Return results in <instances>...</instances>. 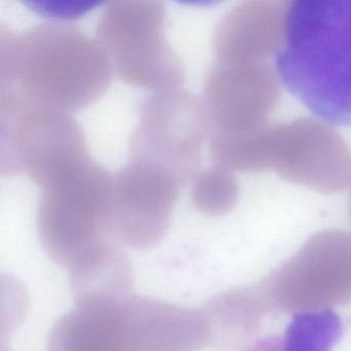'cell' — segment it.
I'll use <instances>...</instances> for the list:
<instances>
[{
    "label": "cell",
    "instance_id": "cell-1",
    "mask_svg": "<svg viewBox=\"0 0 351 351\" xmlns=\"http://www.w3.org/2000/svg\"><path fill=\"white\" fill-rule=\"evenodd\" d=\"M112 69L97 40L71 24L0 30V108L40 106L71 114L97 101Z\"/></svg>",
    "mask_w": 351,
    "mask_h": 351
},
{
    "label": "cell",
    "instance_id": "cell-2",
    "mask_svg": "<svg viewBox=\"0 0 351 351\" xmlns=\"http://www.w3.org/2000/svg\"><path fill=\"white\" fill-rule=\"evenodd\" d=\"M276 58L281 82L303 106L351 126V0L289 1Z\"/></svg>",
    "mask_w": 351,
    "mask_h": 351
},
{
    "label": "cell",
    "instance_id": "cell-3",
    "mask_svg": "<svg viewBox=\"0 0 351 351\" xmlns=\"http://www.w3.org/2000/svg\"><path fill=\"white\" fill-rule=\"evenodd\" d=\"M112 174L93 160L40 189L36 231L45 252L71 267L112 236Z\"/></svg>",
    "mask_w": 351,
    "mask_h": 351
},
{
    "label": "cell",
    "instance_id": "cell-4",
    "mask_svg": "<svg viewBox=\"0 0 351 351\" xmlns=\"http://www.w3.org/2000/svg\"><path fill=\"white\" fill-rule=\"evenodd\" d=\"M165 15L156 0H117L102 12L96 40L121 81L154 92L180 89L184 67L166 40Z\"/></svg>",
    "mask_w": 351,
    "mask_h": 351
},
{
    "label": "cell",
    "instance_id": "cell-5",
    "mask_svg": "<svg viewBox=\"0 0 351 351\" xmlns=\"http://www.w3.org/2000/svg\"><path fill=\"white\" fill-rule=\"evenodd\" d=\"M1 173L25 174L40 189L91 160L69 112L40 106L0 110Z\"/></svg>",
    "mask_w": 351,
    "mask_h": 351
},
{
    "label": "cell",
    "instance_id": "cell-6",
    "mask_svg": "<svg viewBox=\"0 0 351 351\" xmlns=\"http://www.w3.org/2000/svg\"><path fill=\"white\" fill-rule=\"evenodd\" d=\"M260 283L272 311L299 314L351 303V234L316 233Z\"/></svg>",
    "mask_w": 351,
    "mask_h": 351
},
{
    "label": "cell",
    "instance_id": "cell-7",
    "mask_svg": "<svg viewBox=\"0 0 351 351\" xmlns=\"http://www.w3.org/2000/svg\"><path fill=\"white\" fill-rule=\"evenodd\" d=\"M207 133L204 106L197 97L180 89L155 92L139 106L130 161L158 166L184 184L198 172Z\"/></svg>",
    "mask_w": 351,
    "mask_h": 351
},
{
    "label": "cell",
    "instance_id": "cell-8",
    "mask_svg": "<svg viewBox=\"0 0 351 351\" xmlns=\"http://www.w3.org/2000/svg\"><path fill=\"white\" fill-rule=\"evenodd\" d=\"M63 351H171L159 300L136 295L75 304L63 328Z\"/></svg>",
    "mask_w": 351,
    "mask_h": 351
},
{
    "label": "cell",
    "instance_id": "cell-9",
    "mask_svg": "<svg viewBox=\"0 0 351 351\" xmlns=\"http://www.w3.org/2000/svg\"><path fill=\"white\" fill-rule=\"evenodd\" d=\"M268 170L315 192L337 194L351 186V149L320 119L269 125Z\"/></svg>",
    "mask_w": 351,
    "mask_h": 351
},
{
    "label": "cell",
    "instance_id": "cell-10",
    "mask_svg": "<svg viewBox=\"0 0 351 351\" xmlns=\"http://www.w3.org/2000/svg\"><path fill=\"white\" fill-rule=\"evenodd\" d=\"M280 96L281 79L270 61L215 60L202 101L210 138L268 124Z\"/></svg>",
    "mask_w": 351,
    "mask_h": 351
},
{
    "label": "cell",
    "instance_id": "cell-11",
    "mask_svg": "<svg viewBox=\"0 0 351 351\" xmlns=\"http://www.w3.org/2000/svg\"><path fill=\"white\" fill-rule=\"evenodd\" d=\"M182 182L158 166L130 161L112 174V235L137 250L165 238Z\"/></svg>",
    "mask_w": 351,
    "mask_h": 351
},
{
    "label": "cell",
    "instance_id": "cell-12",
    "mask_svg": "<svg viewBox=\"0 0 351 351\" xmlns=\"http://www.w3.org/2000/svg\"><path fill=\"white\" fill-rule=\"evenodd\" d=\"M289 1L248 0L230 10L213 32L219 61H270L285 44Z\"/></svg>",
    "mask_w": 351,
    "mask_h": 351
},
{
    "label": "cell",
    "instance_id": "cell-13",
    "mask_svg": "<svg viewBox=\"0 0 351 351\" xmlns=\"http://www.w3.org/2000/svg\"><path fill=\"white\" fill-rule=\"evenodd\" d=\"M208 332V345L219 350L243 346L272 311L260 282L215 295L200 309Z\"/></svg>",
    "mask_w": 351,
    "mask_h": 351
},
{
    "label": "cell",
    "instance_id": "cell-14",
    "mask_svg": "<svg viewBox=\"0 0 351 351\" xmlns=\"http://www.w3.org/2000/svg\"><path fill=\"white\" fill-rule=\"evenodd\" d=\"M69 285L75 303L130 297L134 272L128 256L106 242L69 267Z\"/></svg>",
    "mask_w": 351,
    "mask_h": 351
},
{
    "label": "cell",
    "instance_id": "cell-15",
    "mask_svg": "<svg viewBox=\"0 0 351 351\" xmlns=\"http://www.w3.org/2000/svg\"><path fill=\"white\" fill-rule=\"evenodd\" d=\"M341 335L342 322L335 312H304L293 317L282 338H267L243 351H332Z\"/></svg>",
    "mask_w": 351,
    "mask_h": 351
},
{
    "label": "cell",
    "instance_id": "cell-16",
    "mask_svg": "<svg viewBox=\"0 0 351 351\" xmlns=\"http://www.w3.org/2000/svg\"><path fill=\"white\" fill-rule=\"evenodd\" d=\"M192 201L199 213L209 217L227 215L239 200L235 176L225 168H209L193 178Z\"/></svg>",
    "mask_w": 351,
    "mask_h": 351
},
{
    "label": "cell",
    "instance_id": "cell-17",
    "mask_svg": "<svg viewBox=\"0 0 351 351\" xmlns=\"http://www.w3.org/2000/svg\"><path fill=\"white\" fill-rule=\"evenodd\" d=\"M349 215H350V219H351V195H350V200H349Z\"/></svg>",
    "mask_w": 351,
    "mask_h": 351
}]
</instances>
